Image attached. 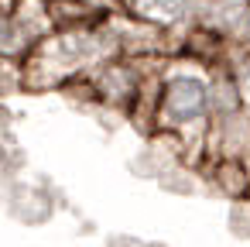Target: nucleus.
Segmentation results:
<instances>
[{
  "label": "nucleus",
  "mask_w": 250,
  "mask_h": 247,
  "mask_svg": "<svg viewBox=\"0 0 250 247\" xmlns=\"http://www.w3.org/2000/svg\"><path fill=\"white\" fill-rule=\"evenodd\" d=\"M202 86L199 83H175L171 90H168V96H165V117H171V120H192L199 110H202Z\"/></svg>",
  "instance_id": "f257e3e1"
}]
</instances>
